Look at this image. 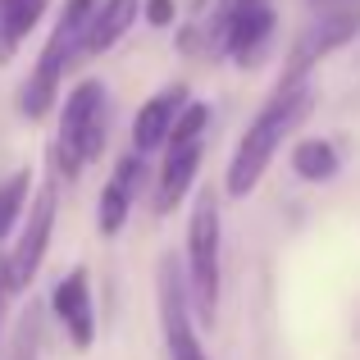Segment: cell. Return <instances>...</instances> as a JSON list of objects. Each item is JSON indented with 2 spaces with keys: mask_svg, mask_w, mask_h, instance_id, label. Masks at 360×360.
<instances>
[{
  "mask_svg": "<svg viewBox=\"0 0 360 360\" xmlns=\"http://www.w3.org/2000/svg\"><path fill=\"white\" fill-rule=\"evenodd\" d=\"M310 105H315V91H310L306 82H301V87H288V91H274L269 105L251 119V128L242 132L238 150H233L229 178H224L229 196L242 201V196H251L255 187H260V178H264V169H269V160L278 155L283 137L310 115Z\"/></svg>",
  "mask_w": 360,
  "mask_h": 360,
  "instance_id": "1",
  "label": "cell"
},
{
  "mask_svg": "<svg viewBox=\"0 0 360 360\" xmlns=\"http://www.w3.org/2000/svg\"><path fill=\"white\" fill-rule=\"evenodd\" d=\"M274 14L269 0H214L210 23H205V51L238 60V69H255L264 46L274 41Z\"/></svg>",
  "mask_w": 360,
  "mask_h": 360,
  "instance_id": "2",
  "label": "cell"
},
{
  "mask_svg": "<svg viewBox=\"0 0 360 360\" xmlns=\"http://www.w3.org/2000/svg\"><path fill=\"white\" fill-rule=\"evenodd\" d=\"M91 9H96V0H69V5H64L60 23H55L51 41H46L41 60H37V69H32V78H27L23 91H18V110H23L27 119H46V110L55 105L60 73L69 69L73 55H82V32H87Z\"/></svg>",
  "mask_w": 360,
  "mask_h": 360,
  "instance_id": "3",
  "label": "cell"
},
{
  "mask_svg": "<svg viewBox=\"0 0 360 360\" xmlns=\"http://www.w3.org/2000/svg\"><path fill=\"white\" fill-rule=\"evenodd\" d=\"M105 150V82L87 78L69 91L60 115V141H55V160H60L64 178H78L82 165Z\"/></svg>",
  "mask_w": 360,
  "mask_h": 360,
  "instance_id": "4",
  "label": "cell"
},
{
  "mask_svg": "<svg viewBox=\"0 0 360 360\" xmlns=\"http://www.w3.org/2000/svg\"><path fill=\"white\" fill-rule=\"evenodd\" d=\"M219 201L214 192H201L192 224H187V292H192L201 324H214L219 315Z\"/></svg>",
  "mask_w": 360,
  "mask_h": 360,
  "instance_id": "5",
  "label": "cell"
},
{
  "mask_svg": "<svg viewBox=\"0 0 360 360\" xmlns=\"http://www.w3.org/2000/svg\"><path fill=\"white\" fill-rule=\"evenodd\" d=\"M356 27H360V14H352V9H342V14H324V18H315V23L306 27V32L297 37V46L288 51V64H283V78H278V87L274 91H288V87H301L306 82V73L315 69L324 55H333L338 46H347L356 37Z\"/></svg>",
  "mask_w": 360,
  "mask_h": 360,
  "instance_id": "6",
  "label": "cell"
},
{
  "mask_svg": "<svg viewBox=\"0 0 360 360\" xmlns=\"http://www.w3.org/2000/svg\"><path fill=\"white\" fill-rule=\"evenodd\" d=\"M55 201H60V192H55V183H46L41 192H37L32 210H27L23 238L9 251V288L14 292H23L27 283L37 278L41 260H46V246H51V233H55Z\"/></svg>",
  "mask_w": 360,
  "mask_h": 360,
  "instance_id": "7",
  "label": "cell"
},
{
  "mask_svg": "<svg viewBox=\"0 0 360 360\" xmlns=\"http://www.w3.org/2000/svg\"><path fill=\"white\" fill-rule=\"evenodd\" d=\"M160 319H165V342H169V360H210L201 352L192 333V319H187V292L178 278V264L160 260Z\"/></svg>",
  "mask_w": 360,
  "mask_h": 360,
  "instance_id": "8",
  "label": "cell"
},
{
  "mask_svg": "<svg viewBox=\"0 0 360 360\" xmlns=\"http://www.w3.org/2000/svg\"><path fill=\"white\" fill-rule=\"evenodd\" d=\"M51 310L64 324V333L73 338V347H91L96 342V310H91V283L87 269H69L51 292Z\"/></svg>",
  "mask_w": 360,
  "mask_h": 360,
  "instance_id": "9",
  "label": "cell"
},
{
  "mask_svg": "<svg viewBox=\"0 0 360 360\" xmlns=\"http://www.w3.org/2000/svg\"><path fill=\"white\" fill-rule=\"evenodd\" d=\"M187 105V87L183 82H174V87L155 91V96L146 101V105L137 110V119H132V150H141V155H150V150H160L169 141V128H174V119L183 115Z\"/></svg>",
  "mask_w": 360,
  "mask_h": 360,
  "instance_id": "10",
  "label": "cell"
},
{
  "mask_svg": "<svg viewBox=\"0 0 360 360\" xmlns=\"http://www.w3.org/2000/svg\"><path fill=\"white\" fill-rule=\"evenodd\" d=\"M205 141H183V146H165V169L155 178V214H169L196 183Z\"/></svg>",
  "mask_w": 360,
  "mask_h": 360,
  "instance_id": "11",
  "label": "cell"
},
{
  "mask_svg": "<svg viewBox=\"0 0 360 360\" xmlns=\"http://www.w3.org/2000/svg\"><path fill=\"white\" fill-rule=\"evenodd\" d=\"M141 150H132V155L119 160L115 178L105 183V192H101V210H96V229L105 233V238H119V229L128 224V210H132V192H137L141 183Z\"/></svg>",
  "mask_w": 360,
  "mask_h": 360,
  "instance_id": "12",
  "label": "cell"
},
{
  "mask_svg": "<svg viewBox=\"0 0 360 360\" xmlns=\"http://www.w3.org/2000/svg\"><path fill=\"white\" fill-rule=\"evenodd\" d=\"M137 14H141V0H105V5H96L87 18V32H82V55H101L110 46H119L128 37V27L137 23Z\"/></svg>",
  "mask_w": 360,
  "mask_h": 360,
  "instance_id": "13",
  "label": "cell"
},
{
  "mask_svg": "<svg viewBox=\"0 0 360 360\" xmlns=\"http://www.w3.org/2000/svg\"><path fill=\"white\" fill-rule=\"evenodd\" d=\"M46 5L51 0H0V64L27 41V32L41 23Z\"/></svg>",
  "mask_w": 360,
  "mask_h": 360,
  "instance_id": "14",
  "label": "cell"
},
{
  "mask_svg": "<svg viewBox=\"0 0 360 360\" xmlns=\"http://www.w3.org/2000/svg\"><path fill=\"white\" fill-rule=\"evenodd\" d=\"M292 174L306 178V183H328L338 174V146L324 137H310L292 146Z\"/></svg>",
  "mask_w": 360,
  "mask_h": 360,
  "instance_id": "15",
  "label": "cell"
},
{
  "mask_svg": "<svg viewBox=\"0 0 360 360\" xmlns=\"http://www.w3.org/2000/svg\"><path fill=\"white\" fill-rule=\"evenodd\" d=\"M27 187H32V174H27V169H18V174L9 178V183H0V242L9 238V229H14V219L23 214Z\"/></svg>",
  "mask_w": 360,
  "mask_h": 360,
  "instance_id": "16",
  "label": "cell"
},
{
  "mask_svg": "<svg viewBox=\"0 0 360 360\" xmlns=\"http://www.w3.org/2000/svg\"><path fill=\"white\" fill-rule=\"evenodd\" d=\"M37 315L41 310L37 306H27V315H23V324H18V333H14V360H37Z\"/></svg>",
  "mask_w": 360,
  "mask_h": 360,
  "instance_id": "17",
  "label": "cell"
},
{
  "mask_svg": "<svg viewBox=\"0 0 360 360\" xmlns=\"http://www.w3.org/2000/svg\"><path fill=\"white\" fill-rule=\"evenodd\" d=\"M146 23L150 27H169L174 23V0H146Z\"/></svg>",
  "mask_w": 360,
  "mask_h": 360,
  "instance_id": "18",
  "label": "cell"
},
{
  "mask_svg": "<svg viewBox=\"0 0 360 360\" xmlns=\"http://www.w3.org/2000/svg\"><path fill=\"white\" fill-rule=\"evenodd\" d=\"M9 292H14V288H9V255H5V260H0V324H5V301H9Z\"/></svg>",
  "mask_w": 360,
  "mask_h": 360,
  "instance_id": "19",
  "label": "cell"
}]
</instances>
